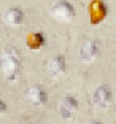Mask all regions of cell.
Instances as JSON below:
<instances>
[{
    "mask_svg": "<svg viewBox=\"0 0 116 124\" xmlns=\"http://www.w3.org/2000/svg\"><path fill=\"white\" fill-rule=\"evenodd\" d=\"M27 99H29V102L32 103V105L41 107V105L46 103L48 95H46V91H45L43 88H40V86H32V88H29V91H27Z\"/></svg>",
    "mask_w": 116,
    "mask_h": 124,
    "instance_id": "obj_8",
    "label": "cell"
},
{
    "mask_svg": "<svg viewBox=\"0 0 116 124\" xmlns=\"http://www.w3.org/2000/svg\"><path fill=\"white\" fill-rule=\"evenodd\" d=\"M45 43H46V38H45L43 32H32L27 37V46H29L32 51L41 49V48L45 46Z\"/></svg>",
    "mask_w": 116,
    "mask_h": 124,
    "instance_id": "obj_10",
    "label": "cell"
},
{
    "mask_svg": "<svg viewBox=\"0 0 116 124\" xmlns=\"http://www.w3.org/2000/svg\"><path fill=\"white\" fill-rule=\"evenodd\" d=\"M5 111H7V103H5L3 100L0 99V115H2V113H5Z\"/></svg>",
    "mask_w": 116,
    "mask_h": 124,
    "instance_id": "obj_11",
    "label": "cell"
},
{
    "mask_svg": "<svg viewBox=\"0 0 116 124\" xmlns=\"http://www.w3.org/2000/svg\"><path fill=\"white\" fill-rule=\"evenodd\" d=\"M76 110H78V100L73 95H65L59 103V113L64 119H70L75 116Z\"/></svg>",
    "mask_w": 116,
    "mask_h": 124,
    "instance_id": "obj_6",
    "label": "cell"
},
{
    "mask_svg": "<svg viewBox=\"0 0 116 124\" xmlns=\"http://www.w3.org/2000/svg\"><path fill=\"white\" fill-rule=\"evenodd\" d=\"M48 73H49L51 78H54V80H57V78H61L64 73H65L67 70V62H65V57L62 54H57V56H53V57L49 59V62H48Z\"/></svg>",
    "mask_w": 116,
    "mask_h": 124,
    "instance_id": "obj_5",
    "label": "cell"
},
{
    "mask_svg": "<svg viewBox=\"0 0 116 124\" xmlns=\"http://www.w3.org/2000/svg\"><path fill=\"white\" fill-rule=\"evenodd\" d=\"M92 100H94V105L97 107V108H100V110L108 108V105L111 103V100H113V94H111L110 86H107V84H100V86L95 89Z\"/></svg>",
    "mask_w": 116,
    "mask_h": 124,
    "instance_id": "obj_4",
    "label": "cell"
},
{
    "mask_svg": "<svg viewBox=\"0 0 116 124\" xmlns=\"http://www.w3.org/2000/svg\"><path fill=\"white\" fill-rule=\"evenodd\" d=\"M89 124H102V123H100V121H97V119H94V121H91Z\"/></svg>",
    "mask_w": 116,
    "mask_h": 124,
    "instance_id": "obj_12",
    "label": "cell"
},
{
    "mask_svg": "<svg viewBox=\"0 0 116 124\" xmlns=\"http://www.w3.org/2000/svg\"><path fill=\"white\" fill-rule=\"evenodd\" d=\"M51 16L59 22H70L75 18V8L67 0H59L51 8Z\"/></svg>",
    "mask_w": 116,
    "mask_h": 124,
    "instance_id": "obj_2",
    "label": "cell"
},
{
    "mask_svg": "<svg viewBox=\"0 0 116 124\" xmlns=\"http://www.w3.org/2000/svg\"><path fill=\"white\" fill-rule=\"evenodd\" d=\"M0 69H2V75L8 83L18 80L19 72H21V62H19V54L13 48H7L2 54V61H0Z\"/></svg>",
    "mask_w": 116,
    "mask_h": 124,
    "instance_id": "obj_1",
    "label": "cell"
},
{
    "mask_svg": "<svg viewBox=\"0 0 116 124\" xmlns=\"http://www.w3.org/2000/svg\"><path fill=\"white\" fill-rule=\"evenodd\" d=\"M87 13H89V22L92 26H99L108 16V7L103 0H92L89 3Z\"/></svg>",
    "mask_w": 116,
    "mask_h": 124,
    "instance_id": "obj_3",
    "label": "cell"
},
{
    "mask_svg": "<svg viewBox=\"0 0 116 124\" xmlns=\"http://www.w3.org/2000/svg\"><path fill=\"white\" fill-rule=\"evenodd\" d=\"M5 22L11 27H19L22 26L24 22V11L18 7H13V8H8L7 13H5Z\"/></svg>",
    "mask_w": 116,
    "mask_h": 124,
    "instance_id": "obj_9",
    "label": "cell"
},
{
    "mask_svg": "<svg viewBox=\"0 0 116 124\" xmlns=\"http://www.w3.org/2000/svg\"><path fill=\"white\" fill-rule=\"evenodd\" d=\"M99 56V43L95 40H87L80 49V59L84 64H91Z\"/></svg>",
    "mask_w": 116,
    "mask_h": 124,
    "instance_id": "obj_7",
    "label": "cell"
}]
</instances>
